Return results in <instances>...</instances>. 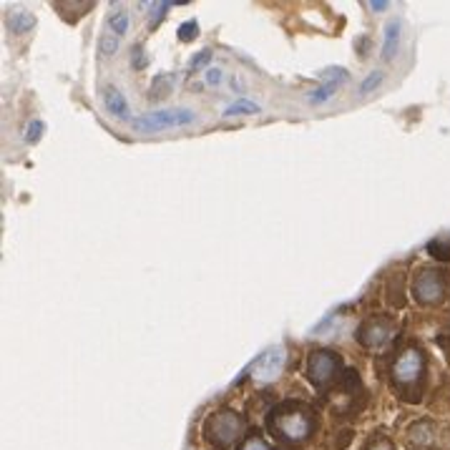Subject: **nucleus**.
I'll use <instances>...</instances> for the list:
<instances>
[{
  "instance_id": "nucleus-1",
  "label": "nucleus",
  "mask_w": 450,
  "mask_h": 450,
  "mask_svg": "<svg viewBox=\"0 0 450 450\" xmlns=\"http://www.w3.org/2000/svg\"><path fill=\"white\" fill-rule=\"evenodd\" d=\"M196 121V114L191 109H164L154 111V114L139 116L131 121V129L144 131V134H154V131L174 129V126H189Z\"/></svg>"
},
{
  "instance_id": "nucleus-2",
  "label": "nucleus",
  "mask_w": 450,
  "mask_h": 450,
  "mask_svg": "<svg viewBox=\"0 0 450 450\" xmlns=\"http://www.w3.org/2000/svg\"><path fill=\"white\" fill-rule=\"evenodd\" d=\"M284 360H287V353H284L282 345H277V348H269L255 363V368H252V377L259 380V382H269V380H274L277 375L282 373Z\"/></svg>"
},
{
  "instance_id": "nucleus-3",
  "label": "nucleus",
  "mask_w": 450,
  "mask_h": 450,
  "mask_svg": "<svg viewBox=\"0 0 450 450\" xmlns=\"http://www.w3.org/2000/svg\"><path fill=\"white\" fill-rule=\"evenodd\" d=\"M277 430L284 435L287 440H304L309 433H312V420H309L307 412H284L279 423H277Z\"/></svg>"
},
{
  "instance_id": "nucleus-4",
  "label": "nucleus",
  "mask_w": 450,
  "mask_h": 450,
  "mask_svg": "<svg viewBox=\"0 0 450 450\" xmlns=\"http://www.w3.org/2000/svg\"><path fill=\"white\" fill-rule=\"evenodd\" d=\"M445 294V282H443V274L440 272H423V274L415 279V297L425 304H433L438 302L440 297Z\"/></svg>"
},
{
  "instance_id": "nucleus-5",
  "label": "nucleus",
  "mask_w": 450,
  "mask_h": 450,
  "mask_svg": "<svg viewBox=\"0 0 450 450\" xmlns=\"http://www.w3.org/2000/svg\"><path fill=\"white\" fill-rule=\"evenodd\" d=\"M337 370V360L332 353L322 350V353H315L309 358V377L315 380V385H325L327 380L335 375Z\"/></svg>"
},
{
  "instance_id": "nucleus-6",
  "label": "nucleus",
  "mask_w": 450,
  "mask_h": 450,
  "mask_svg": "<svg viewBox=\"0 0 450 450\" xmlns=\"http://www.w3.org/2000/svg\"><path fill=\"white\" fill-rule=\"evenodd\" d=\"M242 430V423H239L237 415L232 412H224V415H214L212 420V440H219L222 445H229Z\"/></svg>"
},
{
  "instance_id": "nucleus-7",
  "label": "nucleus",
  "mask_w": 450,
  "mask_h": 450,
  "mask_svg": "<svg viewBox=\"0 0 450 450\" xmlns=\"http://www.w3.org/2000/svg\"><path fill=\"white\" fill-rule=\"evenodd\" d=\"M420 368H423V358H420L418 350H407L397 358L395 363V377L400 382H410L420 375Z\"/></svg>"
},
{
  "instance_id": "nucleus-8",
  "label": "nucleus",
  "mask_w": 450,
  "mask_h": 450,
  "mask_svg": "<svg viewBox=\"0 0 450 450\" xmlns=\"http://www.w3.org/2000/svg\"><path fill=\"white\" fill-rule=\"evenodd\" d=\"M103 106H106V111H109L111 116H116V119H121V121H129L131 109H129V103H126V98L121 91H116V88H106V91H103Z\"/></svg>"
},
{
  "instance_id": "nucleus-9",
  "label": "nucleus",
  "mask_w": 450,
  "mask_h": 450,
  "mask_svg": "<svg viewBox=\"0 0 450 450\" xmlns=\"http://www.w3.org/2000/svg\"><path fill=\"white\" fill-rule=\"evenodd\" d=\"M400 21H390L385 26V38H382V58L392 60L397 53V43H400Z\"/></svg>"
},
{
  "instance_id": "nucleus-10",
  "label": "nucleus",
  "mask_w": 450,
  "mask_h": 450,
  "mask_svg": "<svg viewBox=\"0 0 450 450\" xmlns=\"http://www.w3.org/2000/svg\"><path fill=\"white\" fill-rule=\"evenodd\" d=\"M390 340V330L382 325H368L360 330V342L368 345V348H380V345H385Z\"/></svg>"
},
{
  "instance_id": "nucleus-11",
  "label": "nucleus",
  "mask_w": 450,
  "mask_h": 450,
  "mask_svg": "<svg viewBox=\"0 0 450 450\" xmlns=\"http://www.w3.org/2000/svg\"><path fill=\"white\" fill-rule=\"evenodd\" d=\"M8 26H11L13 33H28L31 28H36V16L28 11H18L8 18Z\"/></svg>"
},
{
  "instance_id": "nucleus-12",
  "label": "nucleus",
  "mask_w": 450,
  "mask_h": 450,
  "mask_svg": "<svg viewBox=\"0 0 450 450\" xmlns=\"http://www.w3.org/2000/svg\"><path fill=\"white\" fill-rule=\"evenodd\" d=\"M239 114H259V103L250 101V98H237L232 106L224 109V116H239Z\"/></svg>"
},
{
  "instance_id": "nucleus-13",
  "label": "nucleus",
  "mask_w": 450,
  "mask_h": 450,
  "mask_svg": "<svg viewBox=\"0 0 450 450\" xmlns=\"http://www.w3.org/2000/svg\"><path fill=\"white\" fill-rule=\"evenodd\" d=\"M337 88H340V86H332V83H322L320 88H315V91L309 93L307 101L312 103V106H322V103H327L332 96H335Z\"/></svg>"
},
{
  "instance_id": "nucleus-14",
  "label": "nucleus",
  "mask_w": 450,
  "mask_h": 450,
  "mask_svg": "<svg viewBox=\"0 0 450 450\" xmlns=\"http://www.w3.org/2000/svg\"><path fill=\"white\" fill-rule=\"evenodd\" d=\"M382 81H385V76H382V71H373V73H368V76L363 78V83H360L358 93H360V96H368V93L377 91V88L382 86Z\"/></svg>"
},
{
  "instance_id": "nucleus-15",
  "label": "nucleus",
  "mask_w": 450,
  "mask_h": 450,
  "mask_svg": "<svg viewBox=\"0 0 450 450\" xmlns=\"http://www.w3.org/2000/svg\"><path fill=\"white\" fill-rule=\"evenodd\" d=\"M129 26H131V18H129V13H124V11L114 13V16L109 18V28L114 31L116 38H119V36H126V33H129Z\"/></svg>"
},
{
  "instance_id": "nucleus-16",
  "label": "nucleus",
  "mask_w": 450,
  "mask_h": 450,
  "mask_svg": "<svg viewBox=\"0 0 450 450\" xmlns=\"http://www.w3.org/2000/svg\"><path fill=\"white\" fill-rule=\"evenodd\" d=\"M348 78H350V73L345 71V68H327V71L322 73V81L332 83V86H345Z\"/></svg>"
},
{
  "instance_id": "nucleus-17",
  "label": "nucleus",
  "mask_w": 450,
  "mask_h": 450,
  "mask_svg": "<svg viewBox=\"0 0 450 450\" xmlns=\"http://www.w3.org/2000/svg\"><path fill=\"white\" fill-rule=\"evenodd\" d=\"M45 134V124L41 119H33L26 129V144H36L41 141V136Z\"/></svg>"
},
{
  "instance_id": "nucleus-18",
  "label": "nucleus",
  "mask_w": 450,
  "mask_h": 450,
  "mask_svg": "<svg viewBox=\"0 0 450 450\" xmlns=\"http://www.w3.org/2000/svg\"><path fill=\"white\" fill-rule=\"evenodd\" d=\"M116 50H119V38H116L114 33L101 36V41H98V53L101 55H116Z\"/></svg>"
},
{
  "instance_id": "nucleus-19",
  "label": "nucleus",
  "mask_w": 450,
  "mask_h": 450,
  "mask_svg": "<svg viewBox=\"0 0 450 450\" xmlns=\"http://www.w3.org/2000/svg\"><path fill=\"white\" fill-rule=\"evenodd\" d=\"M171 8H174V3H166V0H164V3H154L151 16H149V23H151V26H159V23L164 21V13L171 11Z\"/></svg>"
},
{
  "instance_id": "nucleus-20",
  "label": "nucleus",
  "mask_w": 450,
  "mask_h": 450,
  "mask_svg": "<svg viewBox=\"0 0 450 450\" xmlns=\"http://www.w3.org/2000/svg\"><path fill=\"white\" fill-rule=\"evenodd\" d=\"M412 440H415V443H420V445L430 443V440H433V425H428V423L418 425V428L412 430Z\"/></svg>"
},
{
  "instance_id": "nucleus-21",
  "label": "nucleus",
  "mask_w": 450,
  "mask_h": 450,
  "mask_svg": "<svg viewBox=\"0 0 450 450\" xmlns=\"http://www.w3.org/2000/svg\"><path fill=\"white\" fill-rule=\"evenodd\" d=\"M199 33V26H196V21H186L179 26V38L184 41V43H189V41H194V36Z\"/></svg>"
},
{
  "instance_id": "nucleus-22",
  "label": "nucleus",
  "mask_w": 450,
  "mask_h": 450,
  "mask_svg": "<svg viewBox=\"0 0 450 450\" xmlns=\"http://www.w3.org/2000/svg\"><path fill=\"white\" fill-rule=\"evenodd\" d=\"M204 83H206V86H222V83H224V71H222V68H206Z\"/></svg>"
},
{
  "instance_id": "nucleus-23",
  "label": "nucleus",
  "mask_w": 450,
  "mask_h": 450,
  "mask_svg": "<svg viewBox=\"0 0 450 450\" xmlns=\"http://www.w3.org/2000/svg\"><path fill=\"white\" fill-rule=\"evenodd\" d=\"M209 60H212V50L204 48V50H199V53H196L194 58L189 60V68H201V65H206Z\"/></svg>"
},
{
  "instance_id": "nucleus-24",
  "label": "nucleus",
  "mask_w": 450,
  "mask_h": 450,
  "mask_svg": "<svg viewBox=\"0 0 450 450\" xmlns=\"http://www.w3.org/2000/svg\"><path fill=\"white\" fill-rule=\"evenodd\" d=\"M242 450H269V448H267V443H264V440H247V443H245V448H242Z\"/></svg>"
},
{
  "instance_id": "nucleus-25",
  "label": "nucleus",
  "mask_w": 450,
  "mask_h": 450,
  "mask_svg": "<svg viewBox=\"0 0 450 450\" xmlns=\"http://www.w3.org/2000/svg\"><path fill=\"white\" fill-rule=\"evenodd\" d=\"M368 8H370V11H375V13H382V11H387V8H390V3H387V0H373V3H368Z\"/></svg>"
},
{
  "instance_id": "nucleus-26",
  "label": "nucleus",
  "mask_w": 450,
  "mask_h": 450,
  "mask_svg": "<svg viewBox=\"0 0 450 450\" xmlns=\"http://www.w3.org/2000/svg\"><path fill=\"white\" fill-rule=\"evenodd\" d=\"M141 55H144L141 50H136V48H134V58H131V63H134L136 68H144V65L149 63V60H146V58H141Z\"/></svg>"
},
{
  "instance_id": "nucleus-27",
  "label": "nucleus",
  "mask_w": 450,
  "mask_h": 450,
  "mask_svg": "<svg viewBox=\"0 0 450 450\" xmlns=\"http://www.w3.org/2000/svg\"><path fill=\"white\" fill-rule=\"evenodd\" d=\"M232 88L234 91H245V83L239 81V78H232Z\"/></svg>"
},
{
  "instance_id": "nucleus-28",
  "label": "nucleus",
  "mask_w": 450,
  "mask_h": 450,
  "mask_svg": "<svg viewBox=\"0 0 450 450\" xmlns=\"http://www.w3.org/2000/svg\"><path fill=\"white\" fill-rule=\"evenodd\" d=\"M375 450H392V448H390V445L382 443V445H377V448H375Z\"/></svg>"
}]
</instances>
